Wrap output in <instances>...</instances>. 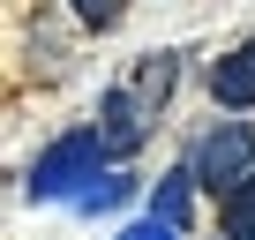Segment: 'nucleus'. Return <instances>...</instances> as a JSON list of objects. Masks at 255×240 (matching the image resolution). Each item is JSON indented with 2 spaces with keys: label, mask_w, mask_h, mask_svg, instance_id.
<instances>
[{
  "label": "nucleus",
  "mask_w": 255,
  "mask_h": 240,
  "mask_svg": "<svg viewBox=\"0 0 255 240\" xmlns=\"http://www.w3.org/2000/svg\"><path fill=\"white\" fill-rule=\"evenodd\" d=\"M105 158H113V143L98 135V128H75V135H60L53 150H38V165H30V195L38 203H60V195H83L98 173H105Z\"/></svg>",
  "instance_id": "obj_1"
},
{
  "label": "nucleus",
  "mask_w": 255,
  "mask_h": 240,
  "mask_svg": "<svg viewBox=\"0 0 255 240\" xmlns=\"http://www.w3.org/2000/svg\"><path fill=\"white\" fill-rule=\"evenodd\" d=\"M188 165H195V180H203L218 203H225L233 188H248V180H255V135H248V120H218V128L195 143Z\"/></svg>",
  "instance_id": "obj_2"
},
{
  "label": "nucleus",
  "mask_w": 255,
  "mask_h": 240,
  "mask_svg": "<svg viewBox=\"0 0 255 240\" xmlns=\"http://www.w3.org/2000/svg\"><path fill=\"white\" fill-rule=\"evenodd\" d=\"M98 135L113 143V158H128V150H143V135H150V113L128 98L120 83L105 90V105H98Z\"/></svg>",
  "instance_id": "obj_3"
},
{
  "label": "nucleus",
  "mask_w": 255,
  "mask_h": 240,
  "mask_svg": "<svg viewBox=\"0 0 255 240\" xmlns=\"http://www.w3.org/2000/svg\"><path fill=\"white\" fill-rule=\"evenodd\" d=\"M210 98L225 113H248L255 105V45H233L225 60H210Z\"/></svg>",
  "instance_id": "obj_4"
},
{
  "label": "nucleus",
  "mask_w": 255,
  "mask_h": 240,
  "mask_svg": "<svg viewBox=\"0 0 255 240\" xmlns=\"http://www.w3.org/2000/svg\"><path fill=\"white\" fill-rule=\"evenodd\" d=\"M173 75H180V53H143V60H135V75H128L120 90H128V98H135V105H143V113L158 120V105H165Z\"/></svg>",
  "instance_id": "obj_5"
},
{
  "label": "nucleus",
  "mask_w": 255,
  "mask_h": 240,
  "mask_svg": "<svg viewBox=\"0 0 255 240\" xmlns=\"http://www.w3.org/2000/svg\"><path fill=\"white\" fill-rule=\"evenodd\" d=\"M195 188H203V180H195V165L165 173V180H158V195H150V218H165L173 233H188V210H195Z\"/></svg>",
  "instance_id": "obj_6"
},
{
  "label": "nucleus",
  "mask_w": 255,
  "mask_h": 240,
  "mask_svg": "<svg viewBox=\"0 0 255 240\" xmlns=\"http://www.w3.org/2000/svg\"><path fill=\"white\" fill-rule=\"evenodd\" d=\"M218 225H225V240H255V180L218 203Z\"/></svg>",
  "instance_id": "obj_7"
},
{
  "label": "nucleus",
  "mask_w": 255,
  "mask_h": 240,
  "mask_svg": "<svg viewBox=\"0 0 255 240\" xmlns=\"http://www.w3.org/2000/svg\"><path fill=\"white\" fill-rule=\"evenodd\" d=\"M128 195H135V180H128V173H98L75 203H83V210H113V203H128Z\"/></svg>",
  "instance_id": "obj_8"
},
{
  "label": "nucleus",
  "mask_w": 255,
  "mask_h": 240,
  "mask_svg": "<svg viewBox=\"0 0 255 240\" xmlns=\"http://www.w3.org/2000/svg\"><path fill=\"white\" fill-rule=\"evenodd\" d=\"M75 15H83L90 30H113V23H120V0H75Z\"/></svg>",
  "instance_id": "obj_9"
},
{
  "label": "nucleus",
  "mask_w": 255,
  "mask_h": 240,
  "mask_svg": "<svg viewBox=\"0 0 255 240\" xmlns=\"http://www.w3.org/2000/svg\"><path fill=\"white\" fill-rule=\"evenodd\" d=\"M120 240H180V233H173V225H165V218H143V225H128V233H120Z\"/></svg>",
  "instance_id": "obj_10"
}]
</instances>
